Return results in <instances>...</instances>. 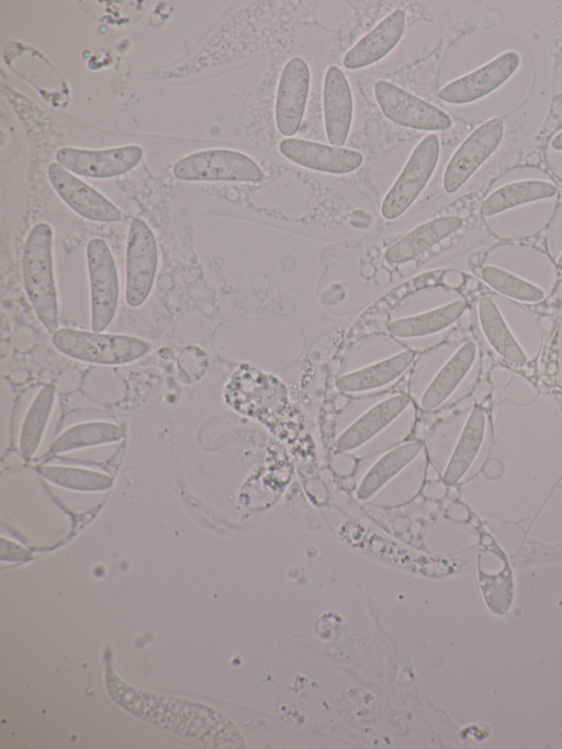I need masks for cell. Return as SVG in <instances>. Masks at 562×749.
<instances>
[{
    "mask_svg": "<svg viewBox=\"0 0 562 749\" xmlns=\"http://www.w3.org/2000/svg\"><path fill=\"white\" fill-rule=\"evenodd\" d=\"M311 83L310 68L301 57L289 59L280 75L274 119L279 133L292 136L297 133L307 100Z\"/></svg>",
    "mask_w": 562,
    "mask_h": 749,
    "instance_id": "obj_11",
    "label": "cell"
},
{
    "mask_svg": "<svg viewBox=\"0 0 562 749\" xmlns=\"http://www.w3.org/2000/svg\"><path fill=\"white\" fill-rule=\"evenodd\" d=\"M557 188L542 180H522L507 183L493 191L483 202L481 214L492 216L515 206L554 197Z\"/></svg>",
    "mask_w": 562,
    "mask_h": 749,
    "instance_id": "obj_24",
    "label": "cell"
},
{
    "mask_svg": "<svg viewBox=\"0 0 562 749\" xmlns=\"http://www.w3.org/2000/svg\"><path fill=\"white\" fill-rule=\"evenodd\" d=\"M553 149L562 150V132H560L551 142Z\"/></svg>",
    "mask_w": 562,
    "mask_h": 749,
    "instance_id": "obj_30",
    "label": "cell"
},
{
    "mask_svg": "<svg viewBox=\"0 0 562 749\" xmlns=\"http://www.w3.org/2000/svg\"><path fill=\"white\" fill-rule=\"evenodd\" d=\"M172 172L183 181L260 182L263 179V172L254 159L232 149L192 153L177 161Z\"/></svg>",
    "mask_w": 562,
    "mask_h": 749,
    "instance_id": "obj_4",
    "label": "cell"
},
{
    "mask_svg": "<svg viewBox=\"0 0 562 749\" xmlns=\"http://www.w3.org/2000/svg\"><path fill=\"white\" fill-rule=\"evenodd\" d=\"M374 97L382 113L397 125L420 131H442L452 124L446 112L390 81L378 80L374 83Z\"/></svg>",
    "mask_w": 562,
    "mask_h": 749,
    "instance_id": "obj_8",
    "label": "cell"
},
{
    "mask_svg": "<svg viewBox=\"0 0 562 749\" xmlns=\"http://www.w3.org/2000/svg\"><path fill=\"white\" fill-rule=\"evenodd\" d=\"M40 473L52 482L69 489L95 491L111 487L112 479L103 473L68 467H41Z\"/></svg>",
    "mask_w": 562,
    "mask_h": 749,
    "instance_id": "obj_29",
    "label": "cell"
},
{
    "mask_svg": "<svg viewBox=\"0 0 562 749\" xmlns=\"http://www.w3.org/2000/svg\"><path fill=\"white\" fill-rule=\"evenodd\" d=\"M481 276L495 291L522 302H537L544 298L539 287L504 269L485 266Z\"/></svg>",
    "mask_w": 562,
    "mask_h": 749,
    "instance_id": "obj_28",
    "label": "cell"
},
{
    "mask_svg": "<svg viewBox=\"0 0 562 749\" xmlns=\"http://www.w3.org/2000/svg\"><path fill=\"white\" fill-rule=\"evenodd\" d=\"M47 174L57 194L82 217L95 222H116L122 219V212L110 200L58 163H52Z\"/></svg>",
    "mask_w": 562,
    "mask_h": 749,
    "instance_id": "obj_13",
    "label": "cell"
},
{
    "mask_svg": "<svg viewBox=\"0 0 562 749\" xmlns=\"http://www.w3.org/2000/svg\"><path fill=\"white\" fill-rule=\"evenodd\" d=\"M144 155L138 145L93 150L63 147L56 153L57 163L66 170L90 178H111L136 167Z\"/></svg>",
    "mask_w": 562,
    "mask_h": 749,
    "instance_id": "obj_10",
    "label": "cell"
},
{
    "mask_svg": "<svg viewBox=\"0 0 562 749\" xmlns=\"http://www.w3.org/2000/svg\"><path fill=\"white\" fill-rule=\"evenodd\" d=\"M520 56L508 51L484 66L467 74L440 89V100L451 104L476 101L503 85L519 67Z\"/></svg>",
    "mask_w": 562,
    "mask_h": 749,
    "instance_id": "obj_12",
    "label": "cell"
},
{
    "mask_svg": "<svg viewBox=\"0 0 562 749\" xmlns=\"http://www.w3.org/2000/svg\"><path fill=\"white\" fill-rule=\"evenodd\" d=\"M482 331L494 350L504 359L515 362H527V356L513 336L501 311L488 295H483L477 304Z\"/></svg>",
    "mask_w": 562,
    "mask_h": 749,
    "instance_id": "obj_22",
    "label": "cell"
},
{
    "mask_svg": "<svg viewBox=\"0 0 562 749\" xmlns=\"http://www.w3.org/2000/svg\"><path fill=\"white\" fill-rule=\"evenodd\" d=\"M54 346L63 354L87 362L122 365L144 356L150 345L139 338L61 328L53 334Z\"/></svg>",
    "mask_w": 562,
    "mask_h": 749,
    "instance_id": "obj_2",
    "label": "cell"
},
{
    "mask_svg": "<svg viewBox=\"0 0 562 749\" xmlns=\"http://www.w3.org/2000/svg\"><path fill=\"white\" fill-rule=\"evenodd\" d=\"M439 153V139L435 134L427 135L415 146L382 201L381 214L385 220L397 219L413 204L432 176Z\"/></svg>",
    "mask_w": 562,
    "mask_h": 749,
    "instance_id": "obj_5",
    "label": "cell"
},
{
    "mask_svg": "<svg viewBox=\"0 0 562 749\" xmlns=\"http://www.w3.org/2000/svg\"><path fill=\"white\" fill-rule=\"evenodd\" d=\"M558 266H559L560 268H562V254H561L560 257H559Z\"/></svg>",
    "mask_w": 562,
    "mask_h": 749,
    "instance_id": "obj_31",
    "label": "cell"
},
{
    "mask_svg": "<svg viewBox=\"0 0 562 749\" xmlns=\"http://www.w3.org/2000/svg\"><path fill=\"white\" fill-rule=\"evenodd\" d=\"M423 443L413 440L386 452L366 473L358 488V496L370 498L389 480L405 468L420 452Z\"/></svg>",
    "mask_w": 562,
    "mask_h": 749,
    "instance_id": "obj_25",
    "label": "cell"
},
{
    "mask_svg": "<svg viewBox=\"0 0 562 749\" xmlns=\"http://www.w3.org/2000/svg\"><path fill=\"white\" fill-rule=\"evenodd\" d=\"M23 283L29 301L45 328L58 327V300L54 275L53 230L41 222L30 231L22 254Z\"/></svg>",
    "mask_w": 562,
    "mask_h": 749,
    "instance_id": "obj_1",
    "label": "cell"
},
{
    "mask_svg": "<svg viewBox=\"0 0 562 749\" xmlns=\"http://www.w3.org/2000/svg\"><path fill=\"white\" fill-rule=\"evenodd\" d=\"M476 348L472 342L464 343L443 365L431 380L420 399L425 411H431L443 403L469 372L475 359Z\"/></svg>",
    "mask_w": 562,
    "mask_h": 749,
    "instance_id": "obj_19",
    "label": "cell"
},
{
    "mask_svg": "<svg viewBox=\"0 0 562 749\" xmlns=\"http://www.w3.org/2000/svg\"><path fill=\"white\" fill-rule=\"evenodd\" d=\"M462 224V219L453 215L428 221L391 245L385 253V259L390 264L406 262L458 231Z\"/></svg>",
    "mask_w": 562,
    "mask_h": 749,
    "instance_id": "obj_18",
    "label": "cell"
},
{
    "mask_svg": "<svg viewBox=\"0 0 562 749\" xmlns=\"http://www.w3.org/2000/svg\"><path fill=\"white\" fill-rule=\"evenodd\" d=\"M55 400L53 385H44L34 398L26 412L20 436V449L30 458L36 451L45 431Z\"/></svg>",
    "mask_w": 562,
    "mask_h": 749,
    "instance_id": "obj_26",
    "label": "cell"
},
{
    "mask_svg": "<svg viewBox=\"0 0 562 749\" xmlns=\"http://www.w3.org/2000/svg\"><path fill=\"white\" fill-rule=\"evenodd\" d=\"M278 147L290 161L326 174H350L357 170L363 161V156L357 150L301 138H284Z\"/></svg>",
    "mask_w": 562,
    "mask_h": 749,
    "instance_id": "obj_14",
    "label": "cell"
},
{
    "mask_svg": "<svg viewBox=\"0 0 562 749\" xmlns=\"http://www.w3.org/2000/svg\"><path fill=\"white\" fill-rule=\"evenodd\" d=\"M158 247L149 226L138 217L132 220L126 244L125 300L137 308L148 298L157 272Z\"/></svg>",
    "mask_w": 562,
    "mask_h": 749,
    "instance_id": "obj_7",
    "label": "cell"
},
{
    "mask_svg": "<svg viewBox=\"0 0 562 749\" xmlns=\"http://www.w3.org/2000/svg\"><path fill=\"white\" fill-rule=\"evenodd\" d=\"M465 309L467 303L463 300H456L434 310L396 320L389 324L387 329L402 338L427 336L450 326Z\"/></svg>",
    "mask_w": 562,
    "mask_h": 749,
    "instance_id": "obj_23",
    "label": "cell"
},
{
    "mask_svg": "<svg viewBox=\"0 0 562 749\" xmlns=\"http://www.w3.org/2000/svg\"><path fill=\"white\" fill-rule=\"evenodd\" d=\"M90 280L91 328L101 333L115 316L120 287L114 258L108 244L92 238L86 249Z\"/></svg>",
    "mask_w": 562,
    "mask_h": 749,
    "instance_id": "obj_6",
    "label": "cell"
},
{
    "mask_svg": "<svg viewBox=\"0 0 562 749\" xmlns=\"http://www.w3.org/2000/svg\"><path fill=\"white\" fill-rule=\"evenodd\" d=\"M405 27V13L397 9L361 37L345 55L344 66L360 69L389 54L401 40Z\"/></svg>",
    "mask_w": 562,
    "mask_h": 749,
    "instance_id": "obj_16",
    "label": "cell"
},
{
    "mask_svg": "<svg viewBox=\"0 0 562 749\" xmlns=\"http://www.w3.org/2000/svg\"><path fill=\"white\" fill-rule=\"evenodd\" d=\"M409 402L407 395L398 394L372 406L342 432L336 443L337 450L349 451L360 447L391 424Z\"/></svg>",
    "mask_w": 562,
    "mask_h": 749,
    "instance_id": "obj_17",
    "label": "cell"
},
{
    "mask_svg": "<svg viewBox=\"0 0 562 749\" xmlns=\"http://www.w3.org/2000/svg\"><path fill=\"white\" fill-rule=\"evenodd\" d=\"M324 125L328 142L342 146L349 135L353 101L350 85L337 66L326 70L323 87Z\"/></svg>",
    "mask_w": 562,
    "mask_h": 749,
    "instance_id": "obj_15",
    "label": "cell"
},
{
    "mask_svg": "<svg viewBox=\"0 0 562 749\" xmlns=\"http://www.w3.org/2000/svg\"><path fill=\"white\" fill-rule=\"evenodd\" d=\"M484 432V410L480 405H474L443 472L446 484H456L465 474L481 448Z\"/></svg>",
    "mask_w": 562,
    "mask_h": 749,
    "instance_id": "obj_21",
    "label": "cell"
},
{
    "mask_svg": "<svg viewBox=\"0 0 562 749\" xmlns=\"http://www.w3.org/2000/svg\"><path fill=\"white\" fill-rule=\"evenodd\" d=\"M224 399L235 411L257 418L281 413L288 405L284 384L276 377L246 364L231 376Z\"/></svg>",
    "mask_w": 562,
    "mask_h": 749,
    "instance_id": "obj_3",
    "label": "cell"
},
{
    "mask_svg": "<svg viewBox=\"0 0 562 749\" xmlns=\"http://www.w3.org/2000/svg\"><path fill=\"white\" fill-rule=\"evenodd\" d=\"M124 433L112 423L93 422L68 428L52 445L53 452H64L87 446L120 440Z\"/></svg>",
    "mask_w": 562,
    "mask_h": 749,
    "instance_id": "obj_27",
    "label": "cell"
},
{
    "mask_svg": "<svg viewBox=\"0 0 562 749\" xmlns=\"http://www.w3.org/2000/svg\"><path fill=\"white\" fill-rule=\"evenodd\" d=\"M504 134V122L494 118L477 126L458 147L447 164L442 186L447 193L459 190L494 153Z\"/></svg>",
    "mask_w": 562,
    "mask_h": 749,
    "instance_id": "obj_9",
    "label": "cell"
},
{
    "mask_svg": "<svg viewBox=\"0 0 562 749\" xmlns=\"http://www.w3.org/2000/svg\"><path fill=\"white\" fill-rule=\"evenodd\" d=\"M416 356L404 350L368 367L339 377L336 387L344 392H362L383 387L400 377Z\"/></svg>",
    "mask_w": 562,
    "mask_h": 749,
    "instance_id": "obj_20",
    "label": "cell"
}]
</instances>
